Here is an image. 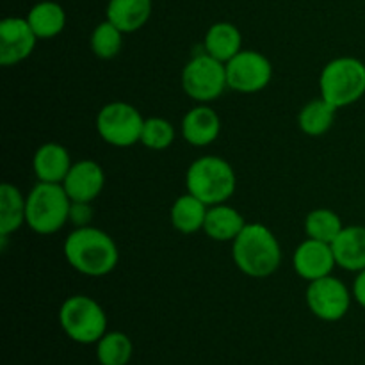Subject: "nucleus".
<instances>
[{
    "label": "nucleus",
    "instance_id": "1",
    "mask_svg": "<svg viewBox=\"0 0 365 365\" xmlns=\"http://www.w3.org/2000/svg\"><path fill=\"white\" fill-rule=\"evenodd\" d=\"M63 253L71 269L91 278L107 277L120 262L114 239L91 225L75 227L64 241Z\"/></svg>",
    "mask_w": 365,
    "mask_h": 365
},
{
    "label": "nucleus",
    "instance_id": "2",
    "mask_svg": "<svg viewBox=\"0 0 365 365\" xmlns=\"http://www.w3.org/2000/svg\"><path fill=\"white\" fill-rule=\"evenodd\" d=\"M235 267L250 278H267L282 264V246L277 235L262 223H246L232 241Z\"/></svg>",
    "mask_w": 365,
    "mask_h": 365
},
{
    "label": "nucleus",
    "instance_id": "3",
    "mask_svg": "<svg viewBox=\"0 0 365 365\" xmlns=\"http://www.w3.org/2000/svg\"><path fill=\"white\" fill-rule=\"evenodd\" d=\"M185 189L209 207L227 203L237 189V177L228 160L202 155L185 171Z\"/></svg>",
    "mask_w": 365,
    "mask_h": 365
},
{
    "label": "nucleus",
    "instance_id": "4",
    "mask_svg": "<svg viewBox=\"0 0 365 365\" xmlns=\"http://www.w3.org/2000/svg\"><path fill=\"white\" fill-rule=\"evenodd\" d=\"M71 205L63 184L38 182L27 195V227L39 235H52L70 221Z\"/></svg>",
    "mask_w": 365,
    "mask_h": 365
},
{
    "label": "nucleus",
    "instance_id": "5",
    "mask_svg": "<svg viewBox=\"0 0 365 365\" xmlns=\"http://www.w3.org/2000/svg\"><path fill=\"white\" fill-rule=\"evenodd\" d=\"M321 98L331 106H353L365 95V63L351 56L335 57L324 64L319 75Z\"/></svg>",
    "mask_w": 365,
    "mask_h": 365
},
{
    "label": "nucleus",
    "instance_id": "6",
    "mask_svg": "<svg viewBox=\"0 0 365 365\" xmlns=\"http://www.w3.org/2000/svg\"><path fill=\"white\" fill-rule=\"evenodd\" d=\"M59 324L64 335L77 344H96L107 334V316L96 299L73 294L59 309Z\"/></svg>",
    "mask_w": 365,
    "mask_h": 365
},
{
    "label": "nucleus",
    "instance_id": "7",
    "mask_svg": "<svg viewBox=\"0 0 365 365\" xmlns=\"http://www.w3.org/2000/svg\"><path fill=\"white\" fill-rule=\"evenodd\" d=\"M180 82L189 98L198 103H210L228 88L227 64L203 52L185 63Z\"/></svg>",
    "mask_w": 365,
    "mask_h": 365
},
{
    "label": "nucleus",
    "instance_id": "8",
    "mask_svg": "<svg viewBox=\"0 0 365 365\" xmlns=\"http://www.w3.org/2000/svg\"><path fill=\"white\" fill-rule=\"evenodd\" d=\"M96 132L103 143L128 148L141 141L145 118L128 102L106 103L96 114Z\"/></svg>",
    "mask_w": 365,
    "mask_h": 365
},
{
    "label": "nucleus",
    "instance_id": "9",
    "mask_svg": "<svg viewBox=\"0 0 365 365\" xmlns=\"http://www.w3.org/2000/svg\"><path fill=\"white\" fill-rule=\"evenodd\" d=\"M351 299L353 292L334 274L309 282L305 292V302L310 312L327 323H337L346 317L351 307Z\"/></svg>",
    "mask_w": 365,
    "mask_h": 365
},
{
    "label": "nucleus",
    "instance_id": "10",
    "mask_svg": "<svg viewBox=\"0 0 365 365\" xmlns=\"http://www.w3.org/2000/svg\"><path fill=\"white\" fill-rule=\"evenodd\" d=\"M273 64L257 50H245L227 63V82L232 91L253 95L269 86Z\"/></svg>",
    "mask_w": 365,
    "mask_h": 365
},
{
    "label": "nucleus",
    "instance_id": "11",
    "mask_svg": "<svg viewBox=\"0 0 365 365\" xmlns=\"http://www.w3.org/2000/svg\"><path fill=\"white\" fill-rule=\"evenodd\" d=\"M38 36L27 18L9 16L0 21V64L14 66L34 52Z\"/></svg>",
    "mask_w": 365,
    "mask_h": 365
},
{
    "label": "nucleus",
    "instance_id": "12",
    "mask_svg": "<svg viewBox=\"0 0 365 365\" xmlns=\"http://www.w3.org/2000/svg\"><path fill=\"white\" fill-rule=\"evenodd\" d=\"M337 260L330 242L307 237L292 253V267L299 278L307 282L319 280L334 273Z\"/></svg>",
    "mask_w": 365,
    "mask_h": 365
},
{
    "label": "nucleus",
    "instance_id": "13",
    "mask_svg": "<svg viewBox=\"0 0 365 365\" xmlns=\"http://www.w3.org/2000/svg\"><path fill=\"white\" fill-rule=\"evenodd\" d=\"M103 185H106V173L102 166L91 159L73 163L63 180L64 191L75 203L95 202L102 195Z\"/></svg>",
    "mask_w": 365,
    "mask_h": 365
},
{
    "label": "nucleus",
    "instance_id": "14",
    "mask_svg": "<svg viewBox=\"0 0 365 365\" xmlns=\"http://www.w3.org/2000/svg\"><path fill=\"white\" fill-rule=\"evenodd\" d=\"M182 138L196 148H205L216 143L221 134V118L207 103H198L184 114L180 123Z\"/></svg>",
    "mask_w": 365,
    "mask_h": 365
},
{
    "label": "nucleus",
    "instance_id": "15",
    "mask_svg": "<svg viewBox=\"0 0 365 365\" xmlns=\"http://www.w3.org/2000/svg\"><path fill=\"white\" fill-rule=\"evenodd\" d=\"M71 166H73V163H71L66 146L53 141L39 146L32 157V170H34L38 182L63 184Z\"/></svg>",
    "mask_w": 365,
    "mask_h": 365
},
{
    "label": "nucleus",
    "instance_id": "16",
    "mask_svg": "<svg viewBox=\"0 0 365 365\" xmlns=\"http://www.w3.org/2000/svg\"><path fill=\"white\" fill-rule=\"evenodd\" d=\"M331 248L339 267L349 273L365 269V227L362 225H344L337 239L331 242Z\"/></svg>",
    "mask_w": 365,
    "mask_h": 365
},
{
    "label": "nucleus",
    "instance_id": "17",
    "mask_svg": "<svg viewBox=\"0 0 365 365\" xmlns=\"http://www.w3.org/2000/svg\"><path fill=\"white\" fill-rule=\"evenodd\" d=\"M245 227V217L235 207L227 205V203H217V205H210L207 210L205 225H203L202 232L216 242H232Z\"/></svg>",
    "mask_w": 365,
    "mask_h": 365
},
{
    "label": "nucleus",
    "instance_id": "18",
    "mask_svg": "<svg viewBox=\"0 0 365 365\" xmlns=\"http://www.w3.org/2000/svg\"><path fill=\"white\" fill-rule=\"evenodd\" d=\"M152 7V0H109L106 18L125 34H132L148 24Z\"/></svg>",
    "mask_w": 365,
    "mask_h": 365
},
{
    "label": "nucleus",
    "instance_id": "19",
    "mask_svg": "<svg viewBox=\"0 0 365 365\" xmlns=\"http://www.w3.org/2000/svg\"><path fill=\"white\" fill-rule=\"evenodd\" d=\"M203 46L209 56L227 64L242 50V34L230 21H216L205 32Z\"/></svg>",
    "mask_w": 365,
    "mask_h": 365
},
{
    "label": "nucleus",
    "instance_id": "20",
    "mask_svg": "<svg viewBox=\"0 0 365 365\" xmlns=\"http://www.w3.org/2000/svg\"><path fill=\"white\" fill-rule=\"evenodd\" d=\"M24 225H27V196L16 185L4 182L0 185V235L7 239Z\"/></svg>",
    "mask_w": 365,
    "mask_h": 365
},
{
    "label": "nucleus",
    "instance_id": "21",
    "mask_svg": "<svg viewBox=\"0 0 365 365\" xmlns=\"http://www.w3.org/2000/svg\"><path fill=\"white\" fill-rule=\"evenodd\" d=\"M207 210H209L207 203L192 196L191 192H185V195L178 196L173 202V205H171V227L177 232H180V234H196V232L203 230Z\"/></svg>",
    "mask_w": 365,
    "mask_h": 365
},
{
    "label": "nucleus",
    "instance_id": "22",
    "mask_svg": "<svg viewBox=\"0 0 365 365\" xmlns=\"http://www.w3.org/2000/svg\"><path fill=\"white\" fill-rule=\"evenodd\" d=\"M38 39H52L66 27V11L53 0H41L29 9L25 16Z\"/></svg>",
    "mask_w": 365,
    "mask_h": 365
},
{
    "label": "nucleus",
    "instance_id": "23",
    "mask_svg": "<svg viewBox=\"0 0 365 365\" xmlns=\"http://www.w3.org/2000/svg\"><path fill=\"white\" fill-rule=\"evenodd\" d=\"M337 110V107H334L321 96L316 100H310L309 103L302 107L298 114L299 130L310 138H319V135L327 134L334 127Z\"/></svg>",
    "mask_w": 365,
    "mask_h": 365
},
{
    "label": "nucleus",
    "instance_id": "24",
    "mask_svg": "<svg viewBox=\"0 0 365 365\" xmlns=\"http://www.w3.org/2000/svg\"><path fill=\"white\" fill-rule=\"evenodd\" d=\"M95 346L100 365H127L134 355L130 337L123 331H107Z\"/></svg>",
    "mask_w": 365,
    "mask_h": 365
},
{
    "label": "nucleus",
    "instance_id": "25",
    "mask_svg": "<svg viewBox=\"0 0 365 365\" xmlns=\"http://www.w3.org/2000/svg\"><path fill=\"white\" fill-rule=\"evenodd\" d=\"M344 223L341 216L331 209H314L305 217L307 237L317 239L323 242H334L341 234Z\"/></svg>",
    "mask_w": 365,
    "mask_h": 365
},
{
    "label": "nucleus",
    "instance_id": "26",
    "mask_svg": "<svg viewBox=\"0 0 365 365\" xmlns=\"http://www.w3.org/2000/svg\"><path fill=\"white\" fill-rule=\"evenodd\" d=\"M123 31L116 27L114 24H110L109 20H103L93 29L91 38H89V46H91V52L95 53V57L103 61L114 59L116 56H120L121 48H123Z\"/></svg>",
    "mask_w": 365,
    "mask_h": 365
},
{
    "label": "nucleus",
    "instance_id": "27",
    "mask_svg": "<svg viewBox=\"0 0 365 365\" xmlns=\"http://www.w3.org/2000/svg\"><path fill=\"white\" fill-rule=\"evenodd\" d=\"M175 141V127L166 118L152 116L146 118L141 132V145L153 152H163L170 148Z\"/></svg>",
    "mask_w": 365,
    "mask_h": 365
},
{
    "label": "nucleus",
    "instance_id": "28",
    "mask_svg": "<svg viewBox=\"0 0 365 365\" xmlns=\"http://www.w3.org/2000/svg\"><path fill=\"white\" fill-rule=\"evenodd\" d=\"M91 203H75L71 205L70 221H73L75 227H86L91 223Z\"/></svg>",
    "mask_w": 365,
    "mask_h": 365
},
{
    "label": "nucleus",
    "instance_id": "29",
    "mask_svg": "<svg viewBox=\"0 0 365 365\" xmlns=\"http://www.w3.org/2000/svg\"><path fill=\"white\" fill-rule=\"evenodd\" d=\"M351 292H353V299H355L362 309H365V269L356 273Z\"/></svg>",
    "mask_w": 365,
    "mask_h": 365
},
{
    "label": "nucleus",
    "instance_id": "30",
    "mask_svg": "<svg viewBox=\"0 0 365 365\" xmlns=\"http://www.w3.org/2000/svg\"><path fill=\"white\" fill-rule=\"evenodd\" d=\"M98 365H100V364H98Z\"/></svg>",
    "mask_w": 365,
    "mask_h": 365
}]
</instances>
